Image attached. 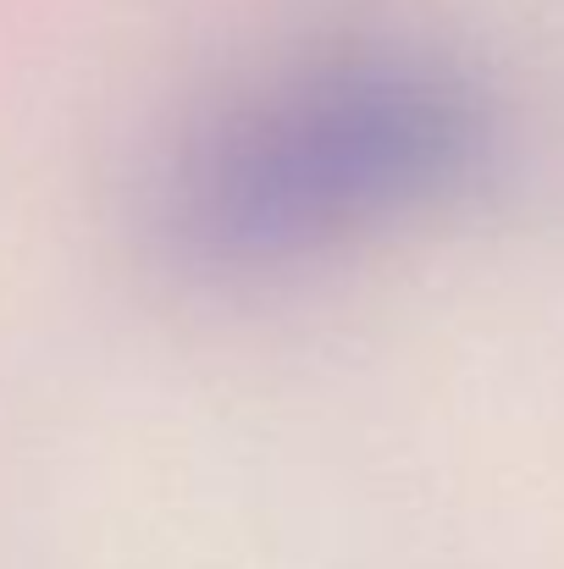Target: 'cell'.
I'll list each match as a JSON object with an SVG mask.
<instances>
[{
	"label": "cell",
	"mask_w": 564,
	"mask_h": 569,
	"mask_svg": "<svg viewBox=\"0 0 564 569\" xmlns=\"http://www.w3.org/2000/svg\"><path fill=\"white\" fill-rule=\"evenodd\" d=\"M493 156V106L426 50L310 61L210 117L161 178L172 260L260 282L333 260L465 193Z\"/></svg>",
	"instance_id": "6da1fadb"
}]
</instances>
